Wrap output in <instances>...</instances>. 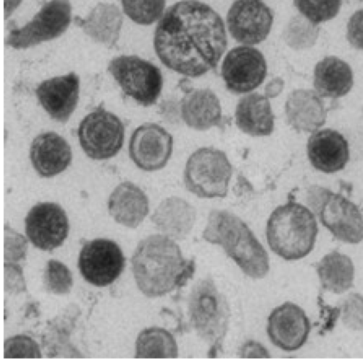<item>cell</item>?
I'll use <instances>...</instances> for the list:
<instances>
[{
	"mask_svg": "<svg viewBox=\"0 0 363 363\" xmlns=\"http://www.w3.org/2000/svg\"><path fill=\"white\" fill-rule=\"evenodd\" d=\"M222 18L210 6L182 0L160 18L154 37L155 52L169 69L200 77L215 69L227 48Z\"/></svg>",
	"mask_w": 363,
	"mask_h": 363,
	"instance_id": "cell-1",
	"label": "cell"
},
{
	"mask_svg": "<svg viewBox=\"0 0 363 363\" xmlns=\"http://www.w3.org/2000/svg\"><path fill=\"white\" fill-rule=\"evenodd\" d=\"M140 289L147 296H164L183 286L194 272L176 240L165 235H152L138 245L133 259Z\"/></svg>",
	"mask_w": 363,
	"mask_h": 363,
	"instance_id": "cell-2",
	"label": "cell"
},
{
	"mask_svg": "<svg viewBox=\"0 0 363 363\" xmlns=\"http://www.w3.org/2000/svg\"><path fill=\"white\" fill-rule=\"evenodd\" d=\"M202 238L220 246L249 277L262 279L268 274L270 263L267 252L247 223L234 213L226 210L211 211Z\"/></svg>",
	"mask_w": 363,
	"mask_h": 363,
	"instance_id": "cell-3",
	"label": "cell"
},
{
	"mask_svg": "<svg viewBox=\"0 0 363 363\" xmlns=\"http://www.w3.org/2000/svg\"><path fill=\"white\" fill-rule=\"evenodd\" d=\"M318 232L313 213L293 201L274 209L266 225L269 248L285 260H298L307 256L314 247Z\"/></svg>",
	"mask_w": 363,
	"mask_h": 363,
	"instance_id": "cell-4",
	"label": "cell"
},
{
	"mask_svg": "<svg viewBox=\"0 0 363 363\" xmlns=\"http://www.w3.org/2000/svg\"><path fill=\"white\" fill-rule=\"evenodd\" d=\"M188 314L191 327L208 347V356L216 357L223 352L230 310L225 296L211 279H201L193 286Z\"/></svg>",
	"mask_w": 363,
	"mask_h": 363,
	"instance_id": "cell-5",
	"label": "cell"
},
{
	"mask_svg": "<svg viewBox=\"0 0 363 363\" xmlns=\"http://www.w3.org/2000/svg\"><path fill=\"white\" fill-rule=\"evenodd\" d=\"M233 167L225 153L213 147H201L189 157L184 171L186 189L200 198L226 196Z\"/></svg>",
	"mask_w": 363,
	"mask_h": 363,
	"instance_id": "cell-6",
	"label": "cell"
},
{
	"mask_svg": "<svg viewBox=\"0 0 363 363\" xmlns=\"http://www.w3.org/2000/svg\"><path fill=\"white\" fill-rule=\"evenodd\" d=\"M108 70L123 93L138 104H156L163 86L162 75L157 66L137 56L122 55L109 62Z\"/></svg>",
	"mask_w": 363,
	"mask_h": 363,
	"instance_id": "cell-7",
	"label": "cell"
},
{
	"mask_svg": "<svg viewBox=\"0 0 363 363\" xmlns=\"http://www.w3.org/2000/svg\"><path fill=\"white\" fill-rule=\"evenodd\" d=\"M125 128L115 114L99 106L80 122L78 137L86 155L93 160L115 156L124 141Z\"/></svg>",
	"mask_w": 363,
	"mask_h": 363,
	"instance_id": "cell-8",
	"label": "cell"
},
{
	"mask_svg": "<svg viewBox=\"0 0 363 363\" xmlns=\"http://www.w3.org/2000/svg\"><path fill=\"white\" fill-rule=\"evenodd\" d=\"M70 21L69 1L51 0L24 26L13 29L7 37L6 44L15 49H24L52 40L67 30Z\"/></svg>",
	"mask_w": 363,
	"mask_h": 363,
	"instance_id": "cell-9",
	"label": "cell"
},
{
	"mask_svg": "<svg viewBox=\"0 0 363 363\" xmlns=\"http://www.w3.org/2000/svg\"><path fill=\"white\" fill-rule=\"evenodd\" d=\"M317 204L320 220L338 240L357 244L363 240V217L357 206L342 195L320 191Z\"/></svg>",
	"mask_w": 363,
	"mask_h": 363,
	"instance_id": "cell-10",
	"label": "cell"
},
{
	"mask_svg": "<svg viewBox=\"0 0 363 363\" xmlns=\"http://www.w3.org/2000/svg\"><path fill=\"white\" fill-rule=\"evenodd\" d=\"M267 72L263 55L250 46H239L230 50L221 67V74L227 89L237 94L248 93L258 87L265 79Z\"/></svg>",
	"mask_w": 363,
	"mask_h": 363,
	"instance_id": "cell-11",
	"label": "cell"
},
{
	"mask_svg": "<svg viewBox=\"0 0 363 363\" xmlns=\"http://www.w3.org/2000/svg\"><path fill=\"white\" fill-rule=\"evenodd\" d=\"M125 258L118 245L107 239H95L84 243L79 257L83 277L97 286L111 284L122 272Z\"/></svg>",
	"mask_w": 363,
	"mask_h": 363,
	"instance_id": "cell-12",
	"label": "cell"
},
{
	"mask_svg": "<svg viewBox=\"0 0 363 363\" xmlns=\"http://www.w3.org/2000/svg\"><path fill=\"white\" fill-rule=\"evenodd\" d=\"M311 330V324L304 310L291 301L274 308L267 318L269 339L275 347L286 352L302 347Z\"/></svg>",
	"mask_w": 363,
	"mask_h": 363,
	"instance_id": "cell-13",
	"label": "cell"
},
{
	"mask_svg": "<svg viewBox=\"0 0 363 363\" xmlns=\"http://www.w3.org/2000/svg\"><path fill=\"white\" fill-rule=\"evenodd\" d=\"M273 18L271 9L260 0H236L228 10L226 21L237 42L255 45L266 39Z\"/></svg>",
	"mask_w": 363,
	"mask_h": 363,
	"instance_id": "cell-14",
	"label": "cell"
},
{
	"mask_svg": "<svg viewBox=\"0 0 363 363\" xmlns=\"http://www.w3.org/2000/svg\"><path fill=\"white\" fill-rule=\"evenodd\" d=\"M173 138L163 127L152 123L138 126L129 141V156L135 164L145 171L163 168L169 160Z\"/></svg>",
	"mask_w": 363,
	"mask_h": 363,
	"instance_id": "cell-15",
	"label": "cell"
},
{
	"mask_svg": "<svg viewBox=\"0 0 363 363\" xmlns=\"http://www.w3.org/2000/svg\"><path fill=\"white\" fill-rule=\"evenodd\" d=\"M25 230L27 237L36 247L52 250L61 245L67 236V216L59 204L39 202L28 213Z\"/></svg>",
	"mask_w": 363,
	"mask_h": 363,
	"instance_id": "cell-16",
	"label": "cell"
},
{
	"mask_svg": "<svg viewBox=\"0 0 363 363\" xmlns=\"http://www.w3.org/2000/svg\"><path fill=\"white\" fill-rule=\"evenodd\" d=\"M79 78L74 72L42 82L35 89L38 101L52 119L66 123L75 110Z\"/></svg>",
	"mask_w": 363,
	"mask_h": 363,
	"instance_id": "cell-17",
	"label": "cell"
},
{
	"mask_svg": "<svg viewBox=\"0 0 363 363\" xmlns=\"http://www.w3.org/2000/svg\"><path fill=\"white\" fill-rule=\"evenodd\" d=\"M69 143L55 132L36 136L30 147V158L36 172L42 177H52L64 170L72 161Z\"/></svg>",
	"mask_w": 363,
	"mask_h": 363,
	"instance_id": "cell-18",
	"label": "cell"
},
{
	"mask_svg": "<svg viewBox=\"0 0 363 363\" xmlns=\"http://www.w3.org/2000/svg\"><path fill=\"white\" fill-rule=\"evenodd\" d=\"M307 152L311 164L325 173L343 169L350 158L346 139L337 131L329 128L316 131L310 136Z\"/></svg>",
	"mask_w": 363,
	"mask_h": 363,
	"instance_id": "cell-19",
	"label": "cell"
},
{
	"mask_svg": "<svg viewBox=\"0 0 363 363\" xmlns=\"http://www.w3.org/2000/svg\"><path fill=\"white\" fill-rule=\"evenodd\" d=\"M180 110L182 120L193 129L223 127L220 101L209 89H193L186 93L181 101Z\"/></svg>",
	"mask_w": 363,
	"mask_h": 363,
	"instance_id": "cell-20",
	"label": "cell"
},
{
	"mask_svg": "<svg viewBox=\"0 0 363 363\" xmlns=\"http://www.w3.org/2000/svg\"><path fill=\"white\" fill-rule=\"evenodd\" d=\"M196 218L195 208L177 196L162 201L152 216V222L163 235L176 241L185 239L191 233Z\"/></svg>",
	"mask_w": 363,
	"mask_h": 363,
	"instance_id": "cell-21",
	"label": "cell"
},
{
	"mask_svg": "<svg viewBox=\"0 0 363 363\" xmlns=\"http://www.w3.org/2000/svg\"><path fill=\"white\" fill-rule=\"evenodd\" d=\"M235 117L238 128L247 135L267 136L274 130V116L267 96L255 92L242 96Z\"/></svg>",
	"mask_w": 363,
	"mask_h": 363,
	"instance_id": "cell-22",
	"label": "cell"
},
{
	"mask_svg": "<svg viewBox=\"0 0 363 363\" xmlns=\"http://www.w3.org/2000/svg\"><path fill=\"white\" fill-rule=\"evenodd\" d=\"M108 209L118 223L134 228L147 216L148 199L144 191L135 184L124 182L111 194Z\"/></svg>",
	"mask_w": 363,
	"mask_h": 363,
	"instance_id": "cell-23",
	"label": "cell"
},
{
	"mask_svg": "<svg viewBox=\"0 0 363 363\" xmlns=\"http://www.w3.org/2000/svg\"><path fill=\"white\" fill-rule=\"evenodd\" d=\"M353 85L352 71L347 63L336 57H326L314 70V87L323 97L339 98Z\"/></svg>",
	"mask_w": 363,
	"mask_h": 363,
	"instance_id": "cell-24",
	"label": "cell"
},
{
	"mask_svg": "<svg viewBox=\"0 0 363 363\" xmlns=\"http://www.w3.org/2000/svg\"><path fill=\"white\" fill-rule=\"evenodd\" d=\"M317 274L322 287L333 294H342L350 289L354 279V266L346 255L333 251L317 264Z\"/></svg>",
	"mask_w": 363,
	"mask_h": 363,
	"instance_id": "cell-25",
	"label": "cell"
},
{
	"mask_svg": "<svg viewBox=\"0 0 363 363\" xmlns=\"http://www.w3.org/2000/svg\"><path fill=\"white\" fill-rule=\"evenodd\" d=\"M179 347L174 336L163 328L151 327L143 330L136 341L138 358H177Z\"/></svg>",
	"mask_w": 363,
	"mask_h": 363,
	"instance_id": "cell-26",
	"label": "cell"
},
{
	"mask_svg": "<svg viewBox=\"0 0 363 363\" xmlns=\"http://www.w3.org/2000/svg\"><path fill=\"white\" fill-rule=\"evenodd\" d=\"M125 13L135 23L150 25L162 16L165 0H121Z\"/></svg>",
	"mask_w": 363,
	"mask_h": 363,
	"instance_id": "cell-27",
	"label": "cell"
},
{
	"mask_svg": "<svg viewBox=\"0 0 363 363\" xmlns=\"http://www.w3.org/2000/svg\"><path fill=\"white\" fill-rule=\"evenodd\" d=\"M299 12L313 23L317 24L335 17L341 0H294Z\"/></svg>",
	"mask_w": 363,
	"mask_h": 363,
	"instance_id": "cell-28",
	"label": "cell"
},
{
	"mask_svg": "<svg viewBox=\"0 0 363 363\" xmlns=\"http://www.w3.org/2000/svg\"><path fill=\"white\" fill-rule=\"evenodd\" d=\"M44 280L46 289L55 294L67 293L72 284L68 268L59 261L50 259L47 263Z\"/></svg>",
	"mask_w": 363,
	"mask_h": 363,
	"instance_id": "cell-29",
	"label": "cell"
},
{
	"mask_svg": "<svg viewBox=\"0 0 363 363\" xmlns=\"http://www.w3.org/2000/svg\"><path fill=\"white\" fill-rule=\"evenodd\" d=\"M4 357H40L38 345L26 335L9 338L4 342Z\"/></svg>",
	"mask_w": 363,
	"mask_h": 363,
	"instance_id": "cell-30",
	"label": "cell"
},
{
	"mask_svg": "<svg viewBox=\"0 0 363 363\" xmlns=\"http://www.w3.org/2000/svg\"><path fill=\"white\" fill-rule=\"evenodd\" d=\"M345 301L343 310L342 320L345 324L356 330L363 328V298L358 294H353Z\"/></svg>",
	"mask_w": 363,
	"mask_h": 363,
	"instance_id": "cell-31",
	"label": "cell"
},
{
	"mask_svg": "<svg viewBox=\"0 0 363 363\" xmlns=\"http://www.w3.org/2000/svg\"><path fill=\"white\" fill-rule=\"evenodd\" d=\"M347 38L352 46L363 50V9L356 11L350 17Z\"/></svg>",
	"mask_w": 363,
	"mask_h": 363,
	"instance_id": "cell-32",
	"label": "cell"
},
{
	"mask_svg": "<svg viewBox=\"0 0 363 363\" xmlns=\"http://www.w3.org/2000/svg\"><path fill=\"white\" fill-rule=\"evenodd\" d=\"M238 356L242 358H269V350L255 340L246 341L238 350Z\"/></svg>",
	"mask_w": 363,
	"mask_h": 363,
	"instance_id": "cell-33",
	"label": "cell"
},
{
	"mask_svg": "<svg viewBox=\"0 0 363 363\" xmlns=\"http://www.w3.org/2000/svg\"><path fill=\"white\" fill-rule=\"evenodd\" d=\"M282 86L283 82L280 79H274L266 86V96L271 98L276 96L281 91Z\"/></svg>",
	"mask_w": 363,
	"mask_h": 363,
	"instance_id": "cell-34",
	"label": "cell"
}]
</instances>
